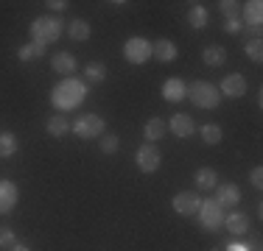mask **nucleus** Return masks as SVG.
<instances>
[{
    "label": "nucleus",
    "instance_id": "14",
    "mask_svg": "<svg viewBox=\"0 0 263 251\" xmlns=\"http://www.w3.org/2000/svg\"><path fill=\"white\" fill-rule=\"evenodd\" d=\"M241 23H247L255 31H260V25H263V3L260 0H249V3L241 6Z\"/></svg>",
    "mask_w": 263,
    "mask_h": 251
},
{
    "label": "nucleus",
    "instance_id": "28",
    "mask_svg": "<svg viewBox=\"0 0 263 251\" xmlns=\"http://www.w3.org/2000/svg\"><path fill=\"white\" fill-rule=\"evenodd\" d=\"M243 56H247V59H252V61H260L263 59V42H260V36H255V39H249L247 45H243Z\"/></svg>",
    "mask_w": 263,
    "mask_h": 251
},
{
    "label": "nucleus",
    "instance_id": "25",
    "mask_svg": "<svg viewBox=\"0 0 263 251\" xmlns=\"http://www.w3.org/2000/svg\"><path fill=\"white\" fill-rule=\"evenodd\" d=\"M17 56H20V61L42 59V56H45V45H40V42H28V45H23L20 50H17Z\"/></svg>",
    "mask_w": 263,
    "mask_h": 251
},
{
    "label": "nucleus",
    "instance_id": "26",
    "mask_svg": "<svg viewBox=\"0 0 263 251\" xmlns=\"http://www.w3.org/2000/svg\"><path fill=\"white\" fill-rule=\"evenodd\" d=\"M187 23L202 31L204 25H208V9H204V6H191V9H187Z\"/></svg>",
    "mask_w": 263,
    "mask_h": 251
},
{
    "label": "nucleus",
    "instance_id": "22",
    "mask_svg": "<svg viewBox=\"0 0 263 251\" xmlns=\"http://www.w3.org/2000/svg\"><path fill=\"white\" fill-rule=\"evenodd\" d=\"M90 34H92V28H90V23H87V20H73L70 25H67V36L76 39V42H87V39H90Z\"/></svg>",
    "mask_w": 263,
    "mask_h": 251
},
{
    "label": "nucleus",
    "instance_id": "20",
    "mask_svg": "<svg viewBox=\"0 0 263 251\" xmlns=\"http://www.w3.org/2000/svg\"><path fill=\"white\" fill-rule=\"evenodd\" d=\"M45 131L51 137H67V131H70V120H67L65 115H53L51 120L45 123Z\"/></svg>",
    "mask_w": 263,
    "mask_h": 251
},
{
    "label": "nucleus",
    "instance_id": "8",
    "mask_svg": "<svg viewBox=\"0 0 263 251\" xmlns=\"http://www.w3.org/2000/svg\"><path fill=\"white\" fill-rule=\"evenodd\" d=\"M218 92H221V98H243V95H247V78H243L241 73L224 75Z\"/></svg>",
    "mask_w": 263,
    "mask_h": 251
},
{
    "label": "nucleus",
    "instance_id": "5",
    "mask_svg": "<svg viewBox=\"0 0 263 251\" xmlns=\"http://www.w3.org/2000/svg\"><path fill=\"white\" fill-rule=\"evenodd\" d=\"M196 215L208 232H216L218 226H224V206L216 198H202V206H199Z\"/></svg>",
    "mask_w": 263,
    "mask_h": 251
},
{
    "label": "nucleus",
    "instance_id": "15",
    "mask_svg": "<svg viewBox=\"0 0 263 251\" xmlns=\"http://www.w3.org/2000/svg\"><path fill=\"white\" fill-rule=\"evenodd\" d=\"M162 98L168 100V103H179V100L187 98V84L182 78H168L165 84H162Z\"/></svg>",
    "mask_w": 263,
    "mask_h": 251
},
{
    "label": "nucleus",
    "instance_id": "30",
    "mask_svg": "<svg viewBox=\"0 0 263 251\" xmlns=\"http://www.w3.org/2000/svg\"><path fill=\"white\" fill-rule=\"evenodd\" d=\"M241 6L243 3H235V0H221V14L227 20H241Z\"/></svg>",
    "mask_w": 263,
    "mask_h": 251
},
{
    "label": "nucleus",
    "instance_id": "3",
    "mask_svg": "<svg viewBox=\"0 0 263 251\" xmlns=\"http://www.w3.org/2000/svg\"><path fill=\"white\" fill-rule=\"evenodd\" d=\"M187 100L199 109H216L221 103V92L210 81H193V84H187Z\"/></svg>",
    "mask_w": 263,
    "mask_h": 251
},
{
    "label": "nucleus",
    "instance_id": "18",
    "mask_svg": "<svg viewBox=\"0 0 263 251\" xmlns=\"http://www.w3.org/2000/svg\"><path fill=\"white\" fill-rule=\"evenodd\" d=\"M193 179H196L199 190H216V184H218V173L213 171V168H199Z\"/></svg>",
    "mask_w": 263,
    "mask_h": 251
},
{
    "label": "nucleus",
    "instance_id": "27",
    "mask_svg": "<svg viewBox=\"0 0 263 251\" xmlns=\"http://www.w3.org/2000/svg\"><path fill=\"white\" fill-rule=\"evenodd\" d=\"M84 73H87V81H90V84H101L106 78V65L104 61H90V65L84 67Z\"/></svg>",
    "mask_w": 263,
    "mask_h": 251
},
{
    "label": "nucleus",
    "instance_id": "31",
    "mask_svg": "<svg viewBox=\"0 0 263 251\" xmlns=\"http://www.w3.org/2000/svg\"><path fill=\"white\" fill-rule=\"evenodd\" d=\"M17 246V235H14V229H0V248H14Z\"/></svg>",
    "mask_w": 263,
    "mask_h": 251
},
{
    "label": "nucleus",
    "instance_id": "21",
    "mask_svg": "<svg viewBox=\"0 0 263 251\" xmlns=\"http://www.w3.org/2000/svg\"><path fill=\"white\" fill-rule=\"evenodd\" d=\"M165 131H168V126L160 120V117H152V120L146 123V129H143V134H146V140L152 142H157V140H162V137H165Z\"/></svg>",
    "mask_w": 263,
    "mask_h": 251
},
{
    "label": "nucleus",
    "instance_id": "33",
    "mask_svg": "<svg viewBox=\"0 0 263 251\" xmlns=\"http://www.w3.org/2000/svg\"><path fill=\"white\" fill-rule=\"evenodd\" d=\"M241 28H243L241 20H227V25H224V31H227V34H238Z\"/></svg>",
    "mask_w": 263,
    "mask_h": 251
},
{
    "label": "nucleus",
    "instance_id": "12",
    "mask_svg": "<svg viewBox=\"0 0 263 251\" xmlns=\"http://www.w3.org/2000/svg\"><path fill=\"white\" fill-rule=\"evenodd\" d=\"M165 126H168V131H171V134L179 137V140H185V137H191L193 131H196V126H193V117L185 115V112H177V115H174Z\"/></svg>",
    "mask_w": 263,
    "mask_h": 251
},
{
    "label": "nucleus",
    "instance_id": "29",
    "mask_svg": "<svg viewBox=\"0 0 263 251\" xmlns=\"http://www.w3.org/2000/svg\"><path fill=\"white\" fill-rule=\"evenodd\" d=\"M98 145H101L104 154H115L118 145H121V140H118V134H109V131H104L101 140H98Z\"/></svg>",
    "mask_w": 263,
    "mask_h": 251
},
{
    "label": "nucleus",
    "instance_id": "4",
    "mask_svg": "<svg viewBox=\"0 0 263 251\" xmlns=\"http://www.w3.org/2000/svg\"><path fill=\"white\" fill-rule=\"evenodd\" d=\"M70 131L79 137V140H96V137L104 134V117L98 115H81L70 123Z\"/></svg>",
    "mask_w": 263,
    "mask_h": 251
},
{
    "label": "nucleus",
    "instance_id": "11",
    "mask_svg": "<svg viewBox=\"0 0 263 251\" xmlns=\"http://www.w3.org/2000/svg\"><path fill=\"white\" fill-rule=\"evenodd\" d=\"M51 67H53V73H59V75H65V78H70V75L76 73L79 61H76V56H73V53H67V50H59V53L51 56Z\"/></svg>",
    "mask_w": 263,
    "mask_h": 251
},
{
    "label": "nucleus",
    "instance_id": "32",
    "mask_svg": "<svg viewBox=\"0 0 263 251\" xmlns=\"http://www.w3.org/2000/svg\"><path fill=\"white\" fill-rule=\"evenodd\" d=\"M249 181H252V187H263V168H252V171H249Z\"/></svg>",
    "mask_w": 263,
    "mask_h": 251
},
{
    "label": "nucleus",
    "instance_id": "35",
    "mask_svg": "<svg viewBox=\"0 0 263 251\" xmlns=\"http://www.w3.org/2000/svg\"><path fill=\"white\" fill-rule=\"evenodd\" d=\"M227 251H249V246H243V243H230Z\"/></svg>",
    "mask_w": 263,
    "mask_h": 251
},
{
    "label": "nucleus",
    "instance_id": "1",
    "mask_svg": "<svg viewBox=\"0 0 263 251\" xmlns=\"http://www.w3.org/2000/svg\"><path fill=\"white\" fill-rule=\"evenodd\" d=\"M87 95V87L81 84L79 78H62L59 84L53 87V92H51V103L56 106L59 112H70V109H76V106L84 100Z\"/></svg>",
    "mask_w": 263,
    "mask_h": 251
},
{
    "label": "nucleus",
    "instance_id": "24",
    "mask_svg": "<svg viewBox=\"0 0 263 251\" xmlns=\"http://www.w3.org/2000/svg\"><path fill=\"white\" fill-rule=\"evenodd\" d=\"M17 154V137L11 131H0V159H9Z\"/></svg>",
    "mask_w": 263,
    "mask_h": 251
},
{
    "label": "nucleus",
    "instance_id": "23",
    "mask_svg": "<svg viewBox=\"0 0 263 251\" xmlns=\"http://www.w3.org/2000/svg\"><path fill=\"white\" fill-rule=\"evenodd\" d=\"M199 137H202L204 145H218V142H221V137H224V131H221V126L208 123V126H202V129H199Z\"/></svg>",
    "mask_w": 263,
    "mask_h": 251
},
{
    "label": "nucleus",
    "instance_id": "9",
    "mask_svg": "<svg viewBox=\"0 0 263 251\" xmlns=\"http://www.w3.org/2000/svg\"><path fill=\"white\" fill-rule=\"evenodd\" d=\"M160 151L157 145H152V142H146V145L137 148V168H140L143 173H154L160 168Z\"/></svg>",
    "mask_w": 263,
    "mask_h": 251
},
{
    "label": "nucleus",
    "instance_id": "2",
    "mask_svg": "<svg viewBox=\"0 0 263 251\" xmlns=\"http://www.w3.org/2000/svg\"><path fill=\"white\" fill-rule=\"evenodd\" d=\"M65 20L62 17H56V14H42V17H36L34 23H31V39L34 42H40V45H51V42H56L62 34H65Z\"/></svg>",
    "mask_w": 263,
    "mask_h": 251
},
{
    "label": "nucleus",
    "instance_id": "13",
    "mask_svg": "<svg viewBox=\"0 0 263 251\" xmlns=\"http://www.w3.org/2000/svg\"><path fill=\"white\" fill-rule=\"evenodd\" d=\"M216 201L221 206H238L241 204V190H238V184H233V181H218L216 184Z\"/></svg>",
    "mask_w": 263,
    "mask_h": 251
},
{
    "label": "nucleus",
    "instance_id": "16",
    "mask_svg": "<svg viewBox=\"0 0 263 251\" xmlns=\"http://www.w3.org/2000/svg\"><path fill=\"white\" fill-rule=\"evenodd\" d=\"M152 56H157V61H162V65H168V61H174L179 56V50L177 45H174L171 39H157V42H152Z\"/></svg>",
    "mask_w": 263,
    "mask_h": 251
},
{
    "label": "nucleus",
    "instance_id": "10",
    "mask_svg": "<svg viewBox=\"0 0 263 251\" xmlns=\"http://www.w3.org/2000/svg\"><path fill=\"white\" fill-rule=\"evenodd\" d=\"M17 201H20L17 184L9 181V179H0V215H9V212L17 206Z\"/></svg>",
    "mask_w": 263,
    "mask_h": 251
},
{
    "label": "nucleus",
    "instance_id": "7",
    "mask_svg": "<svg viewBox=\"0 0 263 251\" xmlns=\"http://www.w3.org/2000/svg\"><path fill=\"white\" fill-rule=\"evenodd\" d=\"M171 206L177 210V215L193 218L199 212V206H202V196H199L196 190H182V193H177V196H174Z\"/></svg>",
    "mask_w": 263,
    "mask_h": 251
},
{
    "label": "nucleus",
    "instance_id": "17",
    "mask_svg": "<svg viewBox=\"0 0 263 251\" xmlns=\"http://www.w3.org/2000/svg\"><path fill=\"white\" fill-rule=\"evenodd\" d=\"M202 61L208 67H221L224 61H227V50H224L221 45H210L202 50Z\"/></svg>",
    "mask_w": 263,
    "mask_h": 251
},
{
    "label": "nucleus",
    "instance_id": "36",
    "mask_svg": "<svg viewBox=\"0 0 263 251\" xmlns=\"http://www.w3.org/2000/svg\"><path fill=\"white\" fill-rule=\"evenodd\" d=\"M9 251H31V248H28V246H20V243H17V246H14V248H9Z\"/></svg>",
    "mask_w": 263,
    "mask_h": 251
},
{
    "label": "nucleus",
    "instance_id": "19",
    "mask_svg": "<svg viewBox=\"0 0 263 251\" xmlns=\"http://www.w3.org/2000/svg\"><path fill=\"white\" fill-rule=\"evenodd\" d=\"M224 226H227L233 235H247L249 229V218L243 215V212H230L227 218H224Z\"/></svg>",
    "mask_w": 263,
    "mask_h": 251
},
{
    "label": "nucleus",
    "instance_id": "34",
    "mask_svg": "<svg viewBox=\"0 0 263 251\" xmlns=\"http://www.w3.org/2000/svg\"><path fill=\"white\" fill-rule=\"evenodd\" d=\"M48 6H51L53 11H65V9H67V3H65V0H51Z\"/></svg>",
    "mask_w": 263,
    "mask_h": 251
},
{
    "label": "nucleus",
    "instance_id": "6",
    "mask_svg": "<svg viewBox=\"0 0 263 251\" xmlns=\"http://www.w3.org/2000/svg\"><path fill=\"white\" fill-rule=\"evenodd\" d=\"M123 56H126V61H132V65H143V61L152 59V42L146 36H132V39H126V45H123Z\"/></svg>",
    "mask_w": 263,
    "mask_h": 251
}]
</instances>
